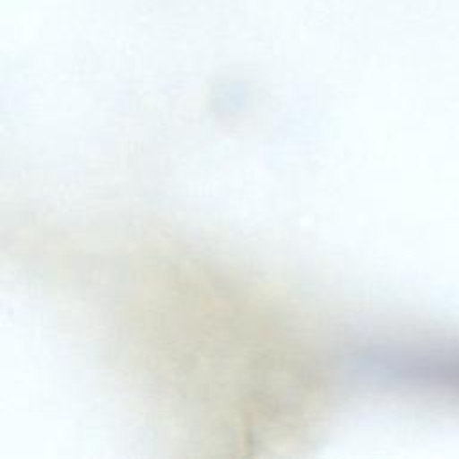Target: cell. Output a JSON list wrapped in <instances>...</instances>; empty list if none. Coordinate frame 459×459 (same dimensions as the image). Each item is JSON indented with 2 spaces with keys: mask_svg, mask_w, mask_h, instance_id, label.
<instances>
[{
  "mask_svg": "<svg viewBox=\"0 0 459 459\" xmlns=\"http://www.w3.org/2000/svg\"><path fill=\"white\" fill-rule=\"evenodd\" d=\"M368 371L409 389L459 402V342L423 341L378 351L366 359Z\"/></svg>",
  "mask_w": 459,
  "mask_h": 459,
  "instance_id": "1",
  "label": "cell"
}]
</instances>
